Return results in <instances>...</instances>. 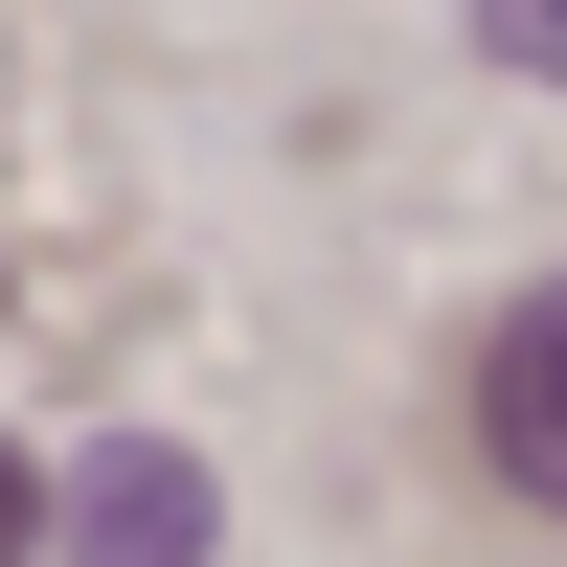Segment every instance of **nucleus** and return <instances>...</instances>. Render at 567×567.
<instances>
[{"label":"nucleus","instance_id":"1","mask_svg":"<svg viewBox=\"0 0 567 567\" xmlns=\"http://www.w3.org/2000/svg\"><path fill=\"white\" fill-rule=\"evenodd\" d=\"M205 523H227V499H205V454L114 432V454L69 477V523H45V545H69V567H205Z\"/></svg>","mask_w":567,"mask_h":567},{"label":"nucleus","instance_id":"2","mask_svg":"<svg viewBox=\"0 0 567 567\" xmlns=\"http://www.w3.org/2000/svg\"><path fill=\"white\" fill-rule=\"evenodd\" d=\"M477 454H499V477H523L545 523H567V272H545V296L477 341Z\"/></svg>","mask_w":567,"mask_h":567},{"label":"nucleus","instance_id":"3","mask_svg":"<svg viewBox=\"0 0 567 567\" xmlns=\"http://www.w3.org/2000/svg\"><path fill=\"white\" fill-rule=\"evenodd\" d=\"M477 45H499V69H545V91H567V0H477Z\"/></svg>","mask_w":567,"mask_h":567},{"label":"nucleus","instance_id":"4","mask_svg":"<svg viewBox=\"0 0 567 567\" xmlns=\"http://www.w3.org/2000/svg\"><path fill=\"white\" fill-rule=\"evenodd\" d=\"M23 545H45V477H23V454H0V567H23Z\"/></svg>","mask_w":567,"mask_h":567}]
</instances>
